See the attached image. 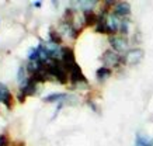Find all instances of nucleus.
Instances as JSON below:
<instances>
[{
  "instance_id": "4468645a",
  "label": "nucleus",
  "mask_w": 153,
  "mask_h": 146,
  "mask_svg": "<svg viewBox=\"0 0 153 146\" xmlns=\"http://www.w3.org/2000/svg\"><path fill=\"white\" fill-rule=\"evenodd\" d=\"M0 146H10V141L6 133H1V135H0Z\"/></svg>"
},
{
  "instance_id": "1a4fd4ad",
  "label": "nucleus",
  "mask_w": 153,
  "mask_h": 146,
  "mask_svg": "<svg viewBox=\"0 0 153 146\" xmlns=\"http://www.w3.org/2000/svg\"><path fill=\"white\" fill-rule=\"evenodd\" d=\"M66 99H69V96L66 94V93H53V94H49L47 96L44 101H47V103H63Z\"/></svg>"
},
{
  "instance_id": "6e6552de",
  "label": "nucleus",
  "mask_w": 153,
  "mask_h": 146,
  "mask_svg": "<svg viewBox=\"0 0 153 146\" xmlns=\"http://www.w3.org/2000/svg\"><path fill=\"white\" fill-rule=\"evenodd\" d=\"M114 14L117 16V17H126V16H129L131 13V6L129 3H126V1H120V3H115V6H114Z\"/></svg>"
},
{
  "instance_id": "9b49d317",
  "label": "nucleus",
  "mask_w": 153,
  "mask_h": 146,
  "mask_svg": "<svg viewBox=\"0 0 153 146\" xmlns=\"http://www.w3.org/2000/svg\"><path fill=\"white\" fill-rule=\"evenodd\" d=\"M135 146H153V141L143 133H138L136 141H135Z\"/></svg>"
},
{
  "instance_id": "7ed1b4c3",
  "label": "nucleus",
  "mask_w": 153,
  "mask_h": 146,
  "mask_svg": "<svg viewBox=\"0 0 153 146\" xmlns=\"http://www.w3.org/2000/svg\"><path fill=\"white\" fill-rule=\"evenodd\" d=\"M69 80L72 82V84L73 86L84 84L86 87L88 86L87 79H86V76L83 75V72H82V69H80L79 65H74L73 67L69 70Z\"/></svg>"
},
{
  "instance_id": "f257e3e1",
  "label": "nucleus",
  "mask_w": 153,
  "mask_h": 146,
  "mask_svg": "<svg viewBox=\"0 0 153 146\" xmlns=\"http://www.w3.org/2000/svg\"><path fill=\"white\" fill-rule=\"evenodd\" d=\"M47 72L49 77H55L56 82L60 84H66L69 82V73L66 70L60 59H52L47 63Z\"/></svg>"
},
{
  "instance_id": "20e7f679",
  "label": "nucleus",
  "mask_w": 153,
  "mask_h": 146,
  "mask_svg": "<svg viewBox=\"0 0 153 146\" xmlns=\"http://www.w3.org/2000/svg\"><path fill=\"white\" fill-rule=\"evenodd\" d=\"M60 61L63 63V66L66 67V70L69 73V70L73 67L74 65H77V62L74 59V52L72 48L69 47H63L62 48V52H60Z\"/></svg>"
},
{
  "instance_id": "9d476101",
  "label": "nucleus",
  "mask_w": 153,
  "mask_h": 146,
  "mask_svg": "<svg viewBox=\"0 0 153 146\" xmlns=\"http://www.w3.org/2000/svg\"><path fill=\"white\" fill-rule=\"evenodd\" d=\"M83 19H84V24L86 25H97L98 21V16L94 13V11H86L83 13Z\"/></svg>"
},
{
  "instance_id": "ddd939ff",
  "label": "nucleus",
  "mask_w": 153,
  "mask_h": 146,
  "mask_svg": "<svg viewBox=\"0 0 153 146\" xmlns=\"http://www.w3.org/2000/svg\"><path fill=\"white\" fill-rule=\"evenodd\" d=\"M49 41L53 44H56V45H60V42H62V37H60L59 31H55V30H49Z\"/></svg>"
},
{
  "instance_id": "39448f33",
  "label": "nucleus",
  "mask_w": 153,
  "mask_h": 146,
  "mask_svg": "<svg viewBox=\"0 0 153 146\" xmlns=\"http://www.w3.org/2000/svg\"><path fill=\"white\" fill-rule=\"evenodd\" d=\"M0 103L4 105L7 110L13 108V94L9 90V87L3 83H0Z\"/></svg>"
},
{
  "instance_id": "0eeeda50",
  "label": "nucleus",
  "mask_w": 153,
  "mask_h": 146,
  "mask_svg": "<svg viewBox=\"0 0 153 146\" xmlns=\"http://www.w3.org/2000/svg\"><path fill=\"white\" fill-rule=\"evenodd\" d=\"M110 44H111L112 49L115 52H122L128 49V41L122 35H114V37H111L110 38Z\"/></svg>"
},
{
  "instance_id": "2eb2a0df",
  "label": "nucleus",
  "mask_w": 153,
  "mask_h": 146,
  "mask_svg": "<svg viewBox=\"0 0 153 146\" xmlns=\"http://www.w3.org/2000/svg\"><path fill=\"white\" fill-rule=\"evenodd\" d=\"M34 6H35V7H41L42 3L41 1H34Z\"/></svg>"
},
{
  "instance_id": "f03ea898",
  "label": "nucleus",
  "mask_w": 153,
  "mask_h": 146,
  "mask_svg": "<svg viewBox=\"0 0 153 146\" xmlns=\"http://www.w3.org/2000/svg\"><path fill=\"white\" fill-rule=\"evenodd\" d=\"M102 62H104V66L105 67H118L122 63H125L124 61V56L118 55V52L115 51H105L104 55H102Z\"/></svg>"
},
{
  "instance_id": "f8f14e48",
  "label": "nucleus",
  "mask_w": 153,
  "mask_h": 146,
  "mask_svg": "<svg viewBox=\"0 0 153 146\" xmlns=\"http://www.w3.org/2000/svg\"><path fill=\"white\" fill-rule=\"evenodd\" d=\"M96 76H97L98 80H105V79H108V77L111 76V69H110V67H105V66H101V67L97 69Z\"/></svg>"
},
{
  "instance_id": "423d86ee",
  "label": "nucleus",
  "mask_w": 153,
  "mask_h": 146,
  "mask_svg": "<svg viewBox=\"0 0 153 146\" xmlns=\"http://www.w3.org/2000/svg\"><path fill=\"white\" fill-rule=\"evenodd\" d=\"M142 58H143V51L139 49V48H134V49H129V51L125 53L124 61H125V63H128V65H136V63L140 62Z\"/></svg>"
}]
</instances>
